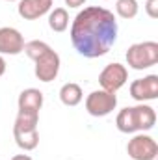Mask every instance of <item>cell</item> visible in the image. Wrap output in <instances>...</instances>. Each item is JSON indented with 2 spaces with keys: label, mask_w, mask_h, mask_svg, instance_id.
<instances>
[{
  "label": "cell",
  "mask_w": 158,
  "mask_h": 160,
  "mask_svg": "<svg viewBox=\"0 0 158 160\" xmlns=\"http://www.w3.org/2000/svg\"><path fill=\"white\" fill-rule=\"evenodd\" d=\"M117 19L101 6H89L78 11L71 24V41L80 56L101 58L110 52L117 41Z\"/></svg>",
  "instance_id": "6da1fadb"
},
{
  "label": "cell",
  "mask_w": 158,
  "mask_h": 160,
  "mask_svg": "<svg viewBox=\"0 0 158 160\" xmlns=\"http://www.w3.org/2000/svg\"><path fill=\"white\" fill-rule=\"evenodd\" d=\"M156 123V112L149 104H136L123 108L116 118V127L123 134H134V132H145L151 130Z\"/></svg>",
  "instance_id": "7a4b0ae2"
},
{
  "label": "cell",
  "mask_w": 158,
  "mask_h": 160,
  "mask_svg": "<svg viewBox=\"0 0 158 160\" xmlns=\"http://www.w3.org/2000/svg\"><path fill=\"white\" fill-rule=\"evenodd\" d=\"M39 114L36 112H19L13 123V138L15 143L22 151H34L39 145V132H37Z\"/></svg>",
  "instance_id": "3957f363"
},
{
  "label": "cell",
  "mask_w": 158,
  "mask_h": 160,
  "mask_svg": "<svg viewBox=\"0 0 158 160\" xmlns=\"http://www.w3.org/2000/svg\"><path fill=\"white\" fill-rule=\"evenodd\" d=\"M126 63L134 71H143L158 63V43L156 41H141L134 43L128 47L126 54Z\"/></svg>",
  "instance_id": "277c9868"
},
{
  "label": "cell",
  "mask_w": 158,
  "mask_h": 160,
  "mask_svg": "<svg viewBox=\"0 0 158 160\" xmlns=\"http://www.w3.org/2000/svg\"><path fill=\"white\" fill-rule=\"evenodd\" d=\"M117 108V95L104 91V89H95L86 97V110L93 118H106Z\"/></svg>",
  "instance_id": "5b68a950"
},
{
  "label": "cell",
  "mask_w": 158,
  "mask_h": 160,
  "mask_svg": "<svg viewBox=\"0 0 158 160\" xmlns=\"http://www.w3.org/2000/svg\"><path fill=\"white\" fill-rule=\"evenodd\" d=\"M126 153L132 160H156L158 157V143L149 134H136L126 143Z\"/></svg>",
  "instance_id": "8992f818"
},
{
  "label": "cell",
  "mask_w": 158,
  "mask_h": 160,
  "mask_svg": "<svg viewBox=\"0 0 158 160\" xmlns=\"http://www.w3.org/2000/svg\"><path fill=\"white\" fill-rule=\"evenodd\" d=\"M126 80H128V71H126V67H125L123 63H117V62L108 63V65L101 71V75H99V84H101V88H102L104 91H110V93L119 91V89L126 84Z\"/></svg>",
  "instance_id": "52a82bcc"
},
{
  "label": "cell",
  "mask_w": 158,
  "mask_h": 160,
  "mask_svg": "<svg viewBox=\"0 0 158 160\" xmlns=\"http://www.w3.org/2000/svg\"><path fill=\"white\" fill-rule=\"evenodd\" d=\"M60 65H62L60 54L52 48L47 50L41 58L36 60V67H34L36 78L41 80V82H52L60 73Z\"/></svg>",
  "instance_id": "ba28073f"
},
{
  "label": "cell",
  "mask_w": 158,
  "mask_h": 160,
  "mask_svg": "<svg viewBox=\"0 0 158 160\" xmlns=\"http://www.w3.org/2000/svg\"><path fill=\"white\" fill-rule=\"evenodd\" d=\"M130 97L138 102L158 99V75H147L130 84Z\"/></svg>",
  "instance_id": "9c48e42d"
},
{
  "label": "cell",
  "mask_w": 158,
  "mask_h": 160,
  "mask_svg": "<svg viewBox=\"0 0 158 160\" xmlns=\"http://www.w3.org/2000/svg\"><path fill=\"white\" fill-rule=\"evenodd\" d=\"M24 50V38L22 34L13 26H2L0 28V56L9 54L17 56Z\"/></svg>",
  "instance_id": "30bf717a"
},
{
  "label": "cell",
  "mask_w": 158,
  "mask_h": 160,
  "mask_svg": "<svg viewBox=\"0 0 158 160\" xmlns=\"http://www.w3.org/2000/svg\"><path fill=\"white\" fill-rule=\"evenodd\" d=\"M52 9V0H19L17 13L24 21H36Z\"/></svg>",
  "instance_id": "8fae6325"
},
{
  "label": "cell",
  "mask_w": 158,
  "mask_h": 160,
  "mask_svg": "<svg viewBox=\"0 0 158 160\" xmlns=\"http://www.w3.org/2000/svg\"><path fill=\"white\" fill-rule=\"evenodd\" d=\"M43 101H45V97H43V93L39 89L28 88V89L21 91V95H19V101H17L19 112H36V114H39Z\"/></svg>",
  "instance_id": "7c38bea8"
},
{
  "label": "cell",
  "mask_w": 158,
  "mask_h": 160,
  "mask_svg": "<svg viewBox=\"0 0 158 160\" xmlns=\"http://www.w3.org/2000/svg\"><path fill=\"white\" fill-rule=\"evenodd\" d=\"M84 99V91L78 84L75 82H67L60 88V101L65 104V106H78Z\"/></svg>",
  "instance_id": "4fadbf2b"
},
{
  "label": "cell",
  "mask_w": 158,
  "mask_h": 160,
  "mask_svg": "<svg viewBox=\"0 0 158 160\" xmlns=\"http://www.w3.org/2000/svg\"><path fill=\"white\" fill-rule=\"evenodd\" d=\"M48 26L52 32H65L69 26V13L65 8H54L48 11Z\"/></svg>",
  "instance_id": "5bb4252c"
},
{
  "label": "cell",
  "mask_w": 158,
  "mask_h": 160,
  "mask_svg": "<svg viewBox=\"0 0 158 160\" xmlns=\"http://www.w3.org/2000/svg\"><path fill=\"white\" fill-rule=\"evenodd\" d=\"M140 11L138 0H117L116 2V13L121 19H134Z\"/></svg>",
  "instance_id": "9a60e30c"
},
{
  "label": "cell",
  "mask_w": 158,
  "mask_h": 160,
  "mask_svg": "<svg viewBox=\"0 0 158 160\" xmlns=\"http://www.w3.org/2000/svg\"><path fill=\"white\" fill-rule=\"evenodd\" d=\"M47 50H50V47H48V43H45V41H39V39H34V41H28V43H24V54L30 58V60H37L41 58Z\"/></svg>",
  "instance_id": "2e32d148"
},
{
  "label": "cell",
  "mask_w": 158,
  "mask_h": 160,
  "mask_svg": "<svg viewBox=\"0 0 158 160\" xmlns=\"http://www.w3.org/2000/svg\"><path fill=\"white\" fill-rule=\"evenodd\" d=\"M145 11L151 19H156L158 17V0H147L145 2Z\"/></svg>",
  "instance_id": "e0dca14e"
},
{
  "label": "cell",
  "mask_w": 158,
  "mask_h": 160,
  "mask_svg": "<svg viewBox=\"0 0 158 160\" xmlns=\"http://www.w3.org/2000/svg\"><path fill=\"white\" fill-rule=\"evenodd\" d=\"M65 4H67L69 8H82V6L86 4V0H65Z\"/></svg>",
  "instance_id": "ac0fdd59"
},
{
  "label": "cell",
  "mask_w": 158,
  "mask_h": 160,
  "mask_svg": "<svg viewBox=\"0 0 158 160\" xmlns=\"http://www.w3.org/2000/svg\"><path fill=\"white\" fill-rule=\"evenodd\" d=\"M4 73H6V60L0 56V77H2Z\"/></svg>",
  "instance_id": "d6986e66"
},
{
  "label": "cell",
  "mask_w": 158,
  "mask_h": 160,
  "mask_svg": "<svg viewBox=\"0 0 158 160\" xmlns=\"http://www.w3.org/2000/svg\"><path fill=\"white\" fill-rule=\"evenodd\" d=\"M9 160H32V157H28V155H15L13 158Z\"/></svg>",
  "instance_id": "ffe728a7"
},
{
  "label": "cell",
  "mask_w": 158,
  "mask_h": 160,
  "mask_svg": "<svg viewBox=\"0 0 158 160\" xmlns=\"http://www.w3.org/2000/svg\"><path fill=\"white\" fill-rule=\"evenodd\" d=\"M6 2H19V0H6Z\"/></svg>",
  "instance_id": "44dd1931"
}]
</instances>
